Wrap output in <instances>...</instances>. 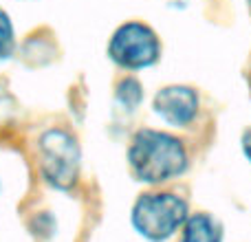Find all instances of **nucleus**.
Returning <instances> with one entry per match:
<instances>
[{
  "mask_svg": "<svg viewBox=\"0 0 251 242\" xmlns=\"http://www.w3.org/2000/svg\"><path fill=\"white\" fill-rule=\"evenodd\" d=\"M128 163L137 181L159 185L185 172L187 152L185 145L172 134L154 128H143L130 141Z\"/></svg>",
  "mask_w": 251,
  "mask_h": 242,
  "instance_id": "obj_1",
  "label": "nucleus"
},
{
  "mask_svg": "<svg viewBox=\"0 0 251 242\" xmlns=\"http://www.w3.org/2000/svg\"><path fill=\"white\" fill-rule=\"evenodd\" d=\"M187 220V203L176 194H143L132 207V225L150 242H163Z\"/></svg>",
  "mask_w": 251,
  "mask_h": 242,
  "instance_id": "obj_2",
  "label": "nucleus"
},
{
  "mask_svg": "<svg viewBox=\"0 0 251 242\" xmlns=\"http://www.w3.org/2000/svg\"><path fill=\"white\" fill-rule=\"evenodd\" d=\"M40 172L55 190H71L79 174L77 139L64 128H51L42 132L38 141Z\"/></svg>",
  "mask_w": 251,
  "mask_h": 242,
  "instance_id": "obj_3",
  "label": "nucleus"
},
{
  "mask_svg": "<svg viewBox=\"0 0 251 242\" xmlns=\"http://www.w3.org/2000/svg\"><path fill=\"white\" fill-rule=\"evenodd\" d=\"M108 57L126 71L150 69L161 57V42L148 24L126 22L110 38Z\"/></svg>",
  "mask_w": 251,
  "mask_h": 242,
  "instance_id": "obj_4",
  "label": "nucleus"
},
{
  "mask_svg": "<svg viewBox=\"0 0 251 242\" xmlns=\"http://www.w3.org/2000/svg\"><path fill=\"white\" fill-rule=\"evenodd\" d=\"M154 115L174 128H187L199 115V95L190 86H165L154 95Z\"/></svg>",
  "mask_w": 251,
  "mask_h": 242,
  "instance_id": "obj_5",
  "label": "nucleus"
},
{
  "mask_svg": "<svg viewBox=\"0 0 251 242\" xmlns=\"http://www.w3.org/2000/svg\"><path fill=\"white\" fill-rule=\"evenodd\" d=\"M181 242H223V227L209 214H192L183 222Z\"/></svg>",
  "mask_w": 251,
  "mask_h": 242,
  "instance_id": "obj_6",
  "label": "nucleus"
},
{
  "mask_svg": "<svg viewBox=\"0 0 251 242\" xmlns=\"http://www.w3.org/2000/svg\"><path fill=\"white\" fill-rule=\"evenodd\" d=\"M143 99V88L134 77L122 79V84L117 86V101L124 106L126 110H134Z\"/></svg>",
  "mask_w": 251,
  "mask_h": 242,
  "instance_id": "obj_7",
  "label": "nucleus"
},
{
  "mask_svg": "<svg viewBox=\"0 0 251 242\" xmlns=\"http://www.w3.org/2000/svg\"><path fill=\"white\" fill-rule=\"evenodd\" d=\"M16 48V35H13V24L9 13L0 7V62L9 60Z\"/></svg>",
  "mask_w": 251,
  "mask_h": 242,
  "instance_id": "obj_8",
  "label": "nucleus"
},
{
  "mask_svg": "<svg viewBox=\"0 0 251 242\" xmlns=\"http://www.w3.org/2000/svg\"><path fill=\"white\" fill-rule=\"evenodd\" d=\"M243 154L247 156V161L251 163V128L245 130V134H243Z\"/></svg>",
  "mask_w": 251,
  "mask_h": 242,
  "instance_id": "obj_9",
  "label": "nucleus"
},
{
  "mask_svg": "<svg viewBox=\"0 0 251 242\" xmlns=\"http://www.w3.org/2000/svg\"><path fill=\"white\" fill-rule=\"evenodd\" d=\"M7 99H9V95H7V91H4V86L0 84V115H2L4 106H7Z\"/></svg>",
  "mask_w": 251,
  "mask_h": 242,
  "instance_id": "obj_10",
  "label": "nucleus"
},
{
  "mask_svg": "<svg viewBox=\"0 0 251 242\" xmlns=\"http://www.w3.org/2000/svg\"><path fill=\"white\" fill-rule=\"evenodd\" d=\"M247 2H249V9H251V0H247Z\"/></svg>",
  "mask_w": 251,
  "mask_h": 242,
  "instance_id": "obj_11",
  "label": "nucleus"
},
{
  "mask_svg": "<svg viewBox=\"0 0 251 242\" xmlns=\"http://www.w3.org/2000/svg\"><path fill=\"white\" fill-rule=\"evenodd\" d=\"M249 84H251V75H249Z\"/></svg>",
  "mask_w": 251,
  "mask_h": 242,
  "instance_id": "obj_12",
  "label": "nucleus"
}]
</instances>
